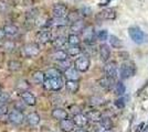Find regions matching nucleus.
I'll return each mask as SVG.
<instances>
[{
  "mask_svg": "<svg viewBox=\"0 0 148 132\" xmlns=\"http://www.w3.org/2000/svg\"><path fill=\"white\" fill-rule=\"evenodd\" d=\"M136 73V67L135 64L133 62H124L122 65H121V68H119V76L122 79H127L132 76H134Z\"/></svg>",
  "mask_w": 148,
  "mask_h": 132,
  "instance_id": "nucleus-1",
  "label": "nucleus"
},
{
  "mask_svg": "<svg viewBox=\"0 0 148 132\" xmlns=\"http://www.w3.org/2000/svg\"><path fill=\"white\" fill-rule=\"evenodd\" d=\"M91 66V60L87 55H81L74 61V67L80 73H85Z\"/></svg>",
  "mask_w": 148,
  "mask_h": 132,
  "instance_id": "nucleus-2",
  "label": "nucleus"
},
{
  "mask_svg": "<svg viewBox=\"0 0 148 132\" xmlns=\"http://www.w3.org/2000/svg\"><path fill=\"white\" fill-rule=\"evenodd\" d=\"M128 34L133 40V42H135L136 44H142L145 42L146 35L138 26H130L128 29Z\"/></svg>",
  "mask_w": 148,
  "mask_h": 132,
  "instance_id": "nucleus-3",
  "label": "nucleus"
},
{
  "mask_svg": "<svg viewBox=\"0 0 148 132\" xmlns=\"http://www.w3.org/2000/svg\"><path fill=\"white\" fill-rule=\"evenodd\" d=\"M8 120L12 125L20 126V125H22L25 121V117L22 111H19V110L13 109V110H11L10 112L8 113Z\"/></svg>",
  "mask_w": 148,
  "mask_h": 132,
  "instance_id": "nucleus-4",
  "label": "nucleus"
},
{
  "mask_svg": "<svg viewBox=\"0 0 148 132\" xmlns=\"http://www.w3.org/2000/svg\"><path fill=\"white\" fill-rule=\"evenodd\" d=\"M69 13L68 6L64 5V3H56L52 8V14H53V18L56 19H65L66 16Z\"/></svg>",
  "mask_w": 148,
  "mask_h": 132,
  "instance_id": "nucleus-5",
  "label": "nucleus"
},
{
  "mask_svg": "<svg viewBox=\"0 0 148 132\" xmlns=\"http://www.w3.org/2000/svg\"><path fill=\"white\" fill-rule=\"evenodd\" d=\"M105 76L115 81L118 76V67L116 62H107L104 66Z\"/></svg>",
  "mask_w": 148,
  "mask_h": 132,
  "instance_id": "nucleus-6",
  "label": "nucleus"
},
{
  "mask_svg": "<svg viewBox=\"0 0 148 132\" xmlns=\"http://www.w3.org/2000/svg\"><path fill=\"white\" fill-rule=\"evenodd\" d=\"M81 35H82V40L88 45L94 43V39L96 37L95 35V30H94L92 25H86V28L83 30Z\"/></svg>",
  "mask_w": 148,
  "mask_h": 132,
  "instance_id": "nucleus-7",
  "label": "nucleus"
},
{
  "mask_svg": "<svg viewBox=\"0 0 148 132\" xmlns=\"http://www.w3.org/2000/svg\"><path fill=\"white\" fill-rule=\"evenodd\" d=\"M23 51L28 57H34L39 55V53H40V45H39V43H34V42L28 43L25 45Z\"/></svg>",
  "mask_w": 148,
  "mask_h": 132,
  "instance_id": "nucleus-8",
  "label": "nucleus"
},
{
  "mask_svg": "<svg viewBox=\"0 0 148 132\" xmlns=\"http://www.w3.org/2000/svg\"><path fill=\"white\" fill-rule=\"evenodd\" d=\"M20 96H21V99L25 101V105L31 106V107L37 105V98H36V96L32 94L30 90H25V91L20 93Z\"/></svg>",
  "mask_w": 148,
  "mask_h": 132,
  "instance_id": "nucleus-9",
  "label": "nucleus"
},
{
  "mask_svg": "<svg viewBox=\"0 0 148 132\" xmlns=\"http://www.w3.org/2000/svg\"><path fill=\"white\" fill-rule=\"evenodd\" d=\"M99 58L102 62L107 63L110 61V57H111V49L107 44H101L99 47Z\"/></svg>",
  "mask_w": 148,
  "mask_h": 132,
  "instance_id": "nucleus-10",
  "label": "nucleus"
},
{
  "mask_svg": "<svg viewBox=\"0 0 148 132\" xmlns=\"http://www.w3.org/2000/svg\"><path fill=\"white\" fill-rule=\"evenodd\" d=\"M73 122L75 123V126L79 128H84L85 126L88 125V118L86 117V114L84 113H75L73 116Z\"/></svg>",
  "mask_w": 148,
  "mask_h": 132,
  "instance_id": "nucleus-11",
  "label": "nucleus"
},
{
  "mask_svg": "<svg viewBox=\"0 0 148 132\" xmlns=\"http://www.w3.org/2000/svg\"><path fill=\"white\" fill-rule=\"evenodd\" d=\"M51 116H52L53 119L58 120V121L69 119V112L63 108H54L51 112Z\"/></svg>",
  "mask_w": 148,
  "mask_h": 132,
  "instance_id": "nucleus-12",
  "label": "nucleus"
},
{
  "mask_svg": "<svg viewBox=\"0 0 148 132\" xmlns=\"http://www.w3.org/2000/svg\"><path fill=\"white\" fill-rule=\"evenodd\" d=\"M63 74H64V76H65L66 81H75V82H79L81 78L80 72L75 68L74 66L70 67V68L66 69V70H64Z\"/></svg>",
  "mask_w": 148,
  "mask_h": 132,
  "instance_id": "nucleus-13",
  "label": "nucleus"
},
{
  "mask_svg": "<svg viewBox=\"0 0 148 132\" xmlns=\"http://www.w3.org/2000/svg\"><path fill=\"white\" fill-rule=\"evenodd\" d=\"M59 127H60L62 132H73L76 126H75V123L73 122L72 119H65L60 121Z\"/></svg>",
  "mask_w": 148,
  "mask_h": 132,
  "instance_id": "nucleus-14",
  "label": "nucleus"
},
{
  "mask_svg": "<svg viewBox=\"0 0 148 132\" xmlns=\"http://www.w3.org/2000/svg\"><path fill=\"white\" fill-rule=\"evenodd\" d=\"M85 28H86V25H85V23H84V20L81 19V20H79V21H76V22H74V23L71 24V26H70V31H71V33H73V34H81Z\"/></svg>",
  "mask_w": 148,
  "mask_h": 132,
  "instance_id": "nucleus-15",
  "label": "nucleus"
},
{
  "mask_svg": "<svg viewBox=\"0 0 148 132\" xmlns=\"http://www.w3.org/2000/svg\"><path fill=\"white\" fill-rule=\"evenodd\" d=\"M25 121L30 127H37L40 123L41 118H40V114L38 112H30L25 117Z\"/></svg>",
  "mask_w": 148,
  "mask_h": 132,
  "instance_id": "nucleus-16",
  "label": "nucleus"
},
{
  "mask_svg": "<svg viewBox=\"0 0 148 132\" xmlns=\"http://www.w3.org/2000/svg\"><path fill=\"white\" fill-rule=\"evenodd\" d=\"M52 40H53L52 39V33L49 30H43V31H41L38 34V41H39V43L47 44L49 43V42H51Z\"/></svg>",
  "mask_w": 148,
  "mask_h": 132,
  "instance_id": "nucleus-17",
  "label": "nucleus"
},
{
  "mask_svg": "<svg viewBox=\"0 0 148 132\" xmlns=\"http://www.w3.org/2000/svg\"><path fill=\"white\" fill-rule=\"evenodd\" d=\"M3 31L6 33V37H14L19 32V28L13 23H7L3 25Z\"/></svg>",
  "mask_w": 148,
  "mask_h": 132,
  "instance_id": "nucleus-18",
  "label": "nucleus"
},
{
  "mask_svg": "<svg viewBox=\"0 0 148 132\" xmlns=\"http://www.w3.org/2000/svg\"><path fill=\"white\" fill-rule=\"evenodd\" d=\"M51 43H52V46L56 49V50H63V47L65 46V44L68 43V39H65L64 37H56V39H53L52 41H51Z\"/></svg>",
  "mask_w": 148,
  "mask_h": 132,
  "instance_id": "nucleus-19",
  "label": "nucleus"
},
{
  "mask_svg": "<svg viewBox=\"0 0 148 132\" xmlns=\"http://www.w3.org/2000/svg\"><path fill=\"white\" fill-rule=\"evenodd\" d=\"M86 117L88 118L90 121L95 122V123L101 122L102 119H103V114H102V112L99 111V110H90V111H87Z\"/></svg>",
  "mask_w": 148,
  "mask_h": 132,
  "instance_id": "nucleus-20",
  "label": "nucleus"
},
{
  "mask_svg": "<svg viewBox=\"0 0 148 132\" xmlns=\"http://www.w3.org/2000/svg\"><path fill=\"white\" fill-rule=\"evenodd\" d=\"M45 77L49 79H56V78H62V72L56 67H51L48 70L44 72Z\"/></svg>",
  "mask_w": 148,
  "mask_h": 132,
  "instance_id": "nucleus-21",
  "label": "nucleus"
},
{
  "mask_svg": "<svg viewBox=\"0 0 148 132\" xmlns=\"http://www.w3.org/2000/svg\"><path fill=\"white\" fill-rule=\"evenodd\" d=\"M64 86L70 94H76L80 89V84L79 82H75V81H66L64 83Z\"/></svg>",
  "mask_w": 148,
  "mask_h": 132,
  "instance_id": "nucleus-22",
  "label": "nucleus"
},
{
  "mask_svg": "<svg viewBox=\"0 0 148 132\" xmlns=\"http://www.w3.org/2000/svg\"><path fill=\"white\" fill-rule=\"evenodd\" d=\"M52 58L59 63V62L68 60L69 54H68V52H66V50H56L54 53L52 54Z\"/></svg>",
  "mask_w": 148,
  "mask_h": 132,
  "instance_id": "nucleus-23",
  "label": "nucleus"
},
{
  "mask_svg": "<svg viewBox=\"0 0 148 132\" xmlns=\"http://www.w3.org/2000/svg\"><path fill=\"white\" fill-rule=\"evenodd\" d=\"M32 79H33V82L36 83V84H41V85H43V83H44V81L47 79V77H45V74H44L43 72L37 70V72L33 73Z\"/></svg>",
  "mask_w": 148,
  "mask_h": 132,
  "instance_id": "nucleus-24",
  "label": "nucleus"
},
{
  "mask_svg": "<svg viewBox=\"0 0 148 132\" xmlns=\"http://www.w3.org/2000/svg\"><path fill=\"white\" fill-rule=\"evenodd\" d=\"M50 81H51V91H59L64 86L62 78H56V79H50Z\"/></svg>",
  "mask_w": 148,
  "mask_h": 132,
  "instance_id": "nucleus-25",
  "label": "nucleus"
},
{
  "mask_svg": "<svg viewBox=\"0 0 148 132\" xmlns=\"http://www.w3.org/2000/svg\"><path fill=\"white\" fill-rule=\"evenodd\" d=\"M101 16L103 19L106 20H114L116 18V12L114 9H111V8H107V9H104L102 12H101Z\"/></svg>",
  "mask_w": 148,
  "mask_h": 132,
  "instance_id": "nucleus-26",
  "label": "nucleus"
},
{
  "mask_svg": "<svg viewBox=\"0 0 148 132\" xmlns=\"http://www.w3.org/2000/svg\"><path fill=\"white\" fill-rule=\"evenodd\" d=\"M114 82L115 81H113L111 78H108V77H103V78H101L99 81V85L101 86L102 88H104V89H111L113 87V85H114Z\"/></svg>",
  "mask_w": 148,
  "mask_h": 132,
  "instance_id": "nucleus-27",
  "label": "nucleus"
},
{
  "mask_svg": "<svg viewBox=\"0 0 148 132\" xmlns=\"http://www.w3.org/2000/svg\"><path fill=\"white\" fill-rule=\"evenodd\" d=\"M69 56H77L82 53V49L80 45H69L66 49Z\"/></svg>",
  "mask_w": 148,
  "mask_h": 132,
  "instance_id": "nucleus-28",
  "label": "nucleus"
},
{
  "mask_svg": "<svg viewBox=\"0 0 148 132\" xmlns=\"http://www.w3.org/2000/svg\"><path fill=\"white\" fill-rule=\"evenodd\" d=\"M66 21L70 22L71 24L74 23V22H76V21H79V20L82 19V17H81V13L80 11H71V12L68 13V16H66Z\"/></svg>",
  "mask_w": 148,
  "mask_h": 132,
  "instance_id": "nucleus-29",
  "label": "nucleus"
},
{
  "mask_svg": "<svg viewBox=\"0 0 148 132\" xmlns=\"http://www.w3.org/2000/svg\"><path fill=\"white\" fill-rule=\"evenodd\" d=\"M108 42H110V45H111L112 47H114V49H121L123 46L122 41L116 35H113V34L108 37Z\"/></svg>",
  "mask_w": 148,
  "mask_h": 132,
  "instance_id": "nucleus-30",
  "label": "nucleus"
},
{
  "mask_svg": "<svg viewBox=\"0 0 148 132\" xmlns=\"http://www.w3.org/2000/svg\"><path fill=\"white\" fill-rule=\"evenodd\" d=\"M81 37L79 34L70 33L68 37V44L69 45H80L81 44Z\"/></svg>",
  "mask_w": 148,
  "mask_h": 132,
  "instance_id": "nucleus-31",
  "label": "nucleus"
},
{
  "mask_svg": "<svg viewBox=\"0 0 148 132\" xmlns=\"http://www.w3.org/2000/svg\"><path fill=\"white\" fill-rule=\"evenodd\" d=\"M21 67H22V65H21V63L19 61L12 60V61H9L8 62V68H9V70H11V72H18V70L21 69Z\"/></svg>",
  "mask_w": 148,
  "mask_h": 132,
  "instance_id": "nucleus-32",
  "label": "nucleus"
},
{
  "mask_svg": "<svg viewBox=\"0 0 148 132\" xmlns=\"http://www.w3.org/2000/svg\"><path fill=\"white\" fill-rule=\"evenodd\" d=\"M114 91L115 94L118 95V96H123L124 93H125V86L122 82H118L115 84V87H114Z\"/></svg>",
  "mask_w": 148,
  "mask_h": 132,
  "instance_id": "nucleus-33",
  "label": "nucleus"
},
{
  "mask_svg": "<svg viewBox=\"0 0 148 132\" xmlns=\"http://www.w3.org/2000/svg\"><path fill=\"white\" fill-rule=\"evenodd\" d=\"M99 123H101L102 128H104L105 130H111L112 128H113V122H112V120L110 118H104L103 117V119H102V121Z\"/></svg>",
  "mask_w": 148,
  "mask_h": 132,
  "instance_id": "nucleus-34",
  "label": "nucleus"
},
{
  "mask_svg": "<svg viewBox=\"0 0 148 132\" xmlns=\"http://www.w3.org/2000/svg\"><path fill=\"white\" fill-rule=\"evenodd\" d=\"M108 32L106 31V30H101V31L97 32V34H96V38L99 41L101 42H105L106 40H108Z\"/></svg>",
  "mask_w": 148,
  "mask_h": 132,
  "instance_id": "nucleus-35",
  "label": "nucleus"
},
{
  "mask_svg": "<svg viewBox=\"0 0 148 132\" xmlns=\"http://www.w3.org/2000/svg\"><path fill=\"white\" fill-rule=\"evenodd\" d=\"M2 47L6 49L7 51H13L14 47H16V45H14V42H12V40H7L2 44Z\"/></svg>",
  "mask_w": 148,
  "mask_h": 132,
  "instance_id": "nucleus-36",
  "label": "nucleus"
},
{
  "mask_svg": "<svg viewBox=\"0 0 148 132\" xmlns=\"http://www.w3.org/2000/svg\"><path fill=\"white\" fill-rule=\"evenodd\" d=\"M9 100H10V95L6 91H2L0 94V105H7Z\"/></svg>",
  "mask_w": 148,
  "mask_h": 132,
  "instance_id": "nucleus-37",
  "label": "nucleus"
},
{
  "mask_svg": "<svg viewBox=\"0 0 148 132\" xmlns=\"http://www.w3.org/2000/svg\"><path fill=\"white\" fill-rule=\"evenodd\" d=\"M59 66H61V68H63L64 70L69 69L70 67H72V62L70 60H65V61H62V62H59Z\"/></svg>",
  "mask_w": 148,
  "mask_h": 132,
  "instance_id": "nucleus-38",
  "label": "nucleus"
},
{
  "mask_svg": "<svg viewBox=\"0 0 148 132\" xmlns=\"http://www.w3.org/2000/svg\"><path fill=\"white\" fill-rule=\"evenodd\" d=\"M9 10V5L6 1L0 0V13H6Z\"/></svg>",
  "mask_w": 148,
  "mask_h": 132,
  "instance_id": "nucleus-39",
  "label": "nucleus"
},
{
  "mask_svg": "<svg viewBox=\"0 0 148 132\" xmlns=\"http://www.w3.org/2000/svg\"><path fill=\"white\" fill-rule=\"evenodd\" d=\"M16 110H19V111H23L25 109V101H20V102H16Z\"/></svg>",
  "mask_w": 148,
  "mask_h": 132,
  "instance_id": "nucleus-40",
  "label": "nucleus"
},
{
  "mask_svg": "<svg viewBox=\"0 0 148 132\" xmlns=\"http://www.w3.org/2000/svg\"><path fill=\"white\" fill-rule=\"evenodd\" d=\"M8 112V107H7V105H0V117L1 116H5L7 114Z\"/></svg>",
  "mask_w": 148,
  "mask_h": 132,
  "instance_id": "nucleus-41",
  "label": "nucleus"
},
{
  "mask_svg": "<svg viewBox=\"0 0 148 132\" xmlns=\"http://www.w3.org/2000/svg\"><path fill=\"white\" fill-rule=\"evenodd\" d=\"M115 105H116V107L117 108H124V106H125V101H124V98H119V99H117V100L115 101Z\"/></svg>",
  "mask_w": 148,
  "mask_h": 132,
  "instance_id": "nucleus-42",
  "label": "nucleus"
},
{
  "mask_svg": "<svg viewBox=\"0 0 148 132\" xmlns=\"http://www.w3.org/2000/svg\"><path fill=\"white\" fill-rule=\"evenodd\" d=\"M42 86H43V88L45 90H51V81H50L49 78H47V79L44 81Z\"/></svg>",
  "mask_w": 148,
  "mask_h": 132,
  "instance_id": "nucleus-43",
  "label": "nucleus"
},
{
  "mask_svg": "<svg viewBox=\"0 0 148 132\" xmlns=\"http://www.w3.org/2000/svg\"><path fill=\"white\" fill-rule=\"evenodd\" d=\"M5 37H6V33H5V31H3V29H2V28H0V42H1V41H3Z\"/></svg>",
  "mask_w": 148,
  "mask_h": 132,
  "instance_id": "nucleus-44",
  "label": "nucleus"
},
{
  "mask_svg": "<svg viewBox=\"0 0 148 132\" xmlns=\"http://www.w3.org/2000/svg\"><path fill=\"white\" fill-rule=\"evenodd\" d=\"M74 132H87V131L84 129V128H79V129H76Z\"/></svg>",
  "mask_w": 148,
  "mask_h": 132,
  "instance_id": "nucleus-45",
  "label": "nucleus"
},
{
  "mask_svg": "<svg viewBox=\"0 0 148 132\" xmlns=\"http://www.w3.org/2000/svg\"><path fill=\"white\" fill-rule=\"evenodd\" d=\"M143 132H148V127H146V128L144 129V131H143Z\"/></svg>",
  "mask_w": 148,
  "mask_h": 132,
  "instance_id": "nucleus-46",
  "label": "nucleus"
},
{
  "mask_svg": "<svg viewBox=\"0 0 148 132\" xmlns=\"http://www.w3.org/2000/svg\"><path fill=\"white\" fill-rule=\"evenodd\" d=\"M1 93H2V86L0 85V94H1Z\"/></svg>",
  "mask_w": 148,
  "mask_h": 132,
  "instance_id": "nucleus-47",
  "label": "nucleus"
}]
</instances>
